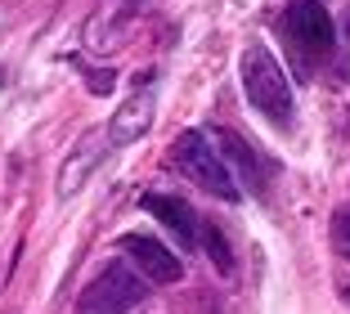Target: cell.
Here are the masks:
<instances>
[{
	"label": "cell",
	"instance_id": "cell-1",
	"mask_svg": "<svg viewBox=\"0 0 350 314\" xmlns=\"http://www.w3.org/2000/svg\"><path fill=\"white\" fill-rule=\"evenodd\" d=\"M238 72H243V94H247L252 108L269 126H292V112H297L292 86H288V72L269 54V45H247L243 59H238Z\"/></svg>",
	"mask_w": 350,
	"mask_h": 314
},
{
	"label": "cell",
	"instance_id": "cell-2",
	"mask_svg": "<svg viewBox=\"0 0 350 314\" xmlns=\"http://www.w3.org/2000/svg\"><path fill=\"white\" fill-rule=\"evenodd\" d=\"M171 157L180 162V171L193 184H202L206 193H216L220 202H238L243 189H238V175L229 171V162L220 157V148L211 144V135L202 131H180L171 140Z\"/></svg>",
	"mask_w": 350,
	"mask_h": 314
},
{
	"label": "cell",
	"instance_id": "cell-3",
	"mask_svg": "<svg viewBox=\"0 0 350 314\" xmlns=\"http://www.w3.org/2000/svg\"><path fill=\"white\" fill-rule=\"evenodd\" d=\"M144 283L148 278L131 261H108V270H99L77 296V314H131L148 296Z\"/></svg>",
	"mask_w": 350,
	"mask_h": 314
},
{
	"label": "cell",
	"instance_id": "cell-4",
	"mask_svg": "<svg viewBox=\"0 0 350 314\" xmlns=\"http://www.w3.org/2000/svg\"><path fill=\"white\" fill-rule=\"evenodd\" d=\"M122 252H126V261L144 274L148 283H157V287L180 283V274H185L180 256H175L171 247H162L153 233H122Z\"/></svg>",
	"mask_w": 350,
	"mask_h": 314
},
{
	"label": "cell",
	"instance_id": "cell-5",
	"mask_svg": "<svg viewBox=\"0 0 350 314\" xmlns=\"http://www.w3.org/2000/svg\"><path fill=\"white\" fill-rule=\"evenodd\" d=\"M283 27H288V36L301 45V50H310V54H328L332 50V36H337L332 14L323 10L319 0H297V5H288Z\"/></svg>",
	"mask_w": 350,
	"mask_h": 314
},
{
	"label": "cell",
	"instance_id": "cell-6",
	"mask_svg": "<svg viewBox=\"0 0 350 314\" xmlns=\"http://www.w3.org/2000/svg\"><path fill=\"white\" fill-rule=\"evenodd\" d=\"M103 144H113V135H108V126H94V131H85L81 140H77V148H72V157L59 166V180H54V193L59 198H72L77 189H81L85 180H90V171L103 162Z\"/></svg>",
	"mask_w": 350,
	"mask_h": 314
},
{
	"label": "cell",
	"instance_id": "cell-7",
	"mask_svg": "<svg viewBox=\"0 0 350 314\" xmlns=\"http://www.w3.org/2000/svg\"><path fill=\"white\" fill-rule=\"evenodd\" d=\"M135 86H139V90L122 103V112H117L113 126H108L113 144H135L139 135L148 131V122H153V90H148V86H153V72H139Z\"/></svg>",
	"mask_w": 350,
	"mask_h": 314
},
{
	"label": "cell",
	"instance_id": "cell-8",
	"mask_svg": "<svg viewBox=\"0 0 350 314\" xmlns=\"http://www.w3.org/2000/svg\"><path fill=\"white\" fill-rule=\"evenodd\" d=\"M211 144L220 148V157L229 162V171L238 166V175H243V184H252V189H265V175H269V166L260 162V153L252 148L243 135H234L229 126H216L211 131Z\"/></svg>",
	"mask_w": 350,
	"mask_h": 314
},
{
	"label": "cell",
	"instance_id": "cell-9",
	"mask_svg": "<svg viewBox=\"0 0 350 314\" xmlns=\"http://www.w3.org/2000/svg\"><path fill=\"white\" fill-rule=\"evenodd\" d=\"M139 207H144V211L153 215V220H162L166 229H171L175 238H180V247H185V252L198 243V238H202L193 207H189V202H180V198H166V193H144V198H139Z\"/></svg>",
	"mask_w": 350,
	"mask_h": 314
},
{
	"label": "cell",
	"instance_id": "cell-10",
	"mask_svg": "<svg viewBox=\"0 0 350 314\" xmlns=\"http://www.w3.org/2000/svg\"><path fill=\"white\" fill-rule=\"evenodd\" d=\"M202 247H206V256H211V265H216L220 274H234V256H229V243H225L220 229H202Z\"/></svg>",
	"mask_w": 350,
	"mask_h": 314
},
{
	"label": "cell",
	"instance_id": "cell-11",
	"mask_svg": "<svg viewBox=\"0 0 350 314\" xmlns=\"http://www.w3.org/2000/svg\"><path fill=\"white\" fill-rule=\"evenodd\" d=\"M113 86H117L113 68H90V72H85V90H90V94H113Z\"/></svg>",
	"mask_w": 350,
	"mask_h": 314
},
{
	"label": "cell",
	"instance_id": "cell-12",
	"mask_svg": "<svg viewBox=\"0 0 350 314\" xmlns=\"http://www.w3.org/2000/svg\"><path fill=\"white\" fill-rule=\"evenodd\" d=\"M332 247L350 256V211H337V220H332Z\"/></svg>",
	"mask_w": 350,
	"mask_h": 314
},
{
	"label": "cell",
	"instance_id": "cell-13",
	"mask_svg": "<svg viewBox=\"0 0 350 314\" xmlns=\"http://www.w3.org/2000/svg\"><path fill=\"white\" fill-rule=\"evenodd\" d=\"M346 301H350V283H346Z\"/></svg>",
	"mask_w": 350,
	"mask_h": 314
}]
</instances>
